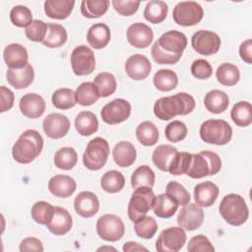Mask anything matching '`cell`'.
I'll use <instances>...</instances> for the list:
<instances>
[{"label":"cell","mask_w":252,"mask_h":252,"mask_svg":"<svg viewBox=\"0 0 252 252\" xmlns=\"http://www.w3.org/2000/svg\"><path fill=\"white\" fill-rule=\"evenodd\" d=\"M187 43V37L183 32L176 30L165 32L153 44L152 57L158 64H175L180 60Z\"/></svg>","instance_id":"6da1fadb"},{"label":"cell","mask_w":252,"mask_h":252,"mask_svg":"<svg viewBox=\"0 0 252 252\" xmlns=\"http://www.w3.org/2000/svg\"><path fill=\"white\" fill-rule=\"evenodd\" d=\"M194 97L187 93H178L158 98L154 105V113L160 120H170L176 115H187L195 108Z\"/></svg>","instance_id":"7a4b0ae2"},{"label":"cell","mask_w":252,"mask_h":252,"mask_svg":"<svg viewBox=\"0 0 252 252\" xmlns=\"http://www.w3.org/2000/svg\"><path fill=\"white\" fill-rule=\"evenodd\" d=\"M43 149V139L39 132L29 129L23 132L12 148L14 159L22 164H27L34 160Z\"/></svg>","instance_id":"3957f363"},{"label":"cell","mask_w":252,"mask_h":252,"mask_svg":"<svg viewBox=\"0 0 252 252\" xmlns=\"http://www.w3.org/2000/svg\"><path fill=\"white\" fill-rule=\"evenodd\" d=\"M219 212L228 224L234 226L243 224L249 217V209L244 198L235 193L227 194L222 198Z\"/></svg>","instance_id":"277c9868"},{"label":"cell","mask_w":252,"mask_h":252,"mask_svg":"<svg viewBox=\"0 0 252 252\" xmlns=\"http://www.w3.org/2000/svg\"><path fill=\"white\" fill-rule=\"evenodd\" d=\"M221 169V159L220 156L211 151H203L192 154L191 162L186 172L187 176L200 179L208 175H215Z\"/></svg>","instance_id":"5b68a950"},{"label":"cell","mask_w":252,"mask_h":252,"mask_svg":"<svg viewBox=\"0 0 252 252\" xmlns=\"http://www.w3.org/2000/svg\"><path fill=\"white\" fill-rule=\"evenodd\" d=\"M199 133L205 143L223 146L231 140L232 128L223 119H209L201 124Z\"/></svg>","instance_id":"8992f818"},{"label":"cell","mask_w":252,"mask_h":252,"mask_svg":"<svg viewBox=\"0 0 252 252\" xmlns=\"http://www.w3.org/2000/svg\"><path fill=\"white\" fill-rule=\"evenodd\" d=\"M108 155V142L101 137H95L87 145L83 155V163L90 170H99L105 165Z\"/></svg>","instance_id":"52a82bcc"},{"label":"cell","mask_w":252,"mask_h":252,"mask_svg":"<svg viewBox=\"0 0 252 252\" xmlns=\"http://www.w3.org/2000/svg\"><path fill=\"white\" fill-rule=\"evenodd\" d=\"M155 197L156 195L151 187L142 186L136 188L133 191L128 204L127 213L129 219L134 222L147 216L148 212L153 207Z\"/></svg>","instance_id":"ba28073f"},{"label":"cell","mask_w":252,"mask_h":252,"mask_svg":"<svg viewBox=\"0 0 252 252\" xmlns=\"http://www.w3.org/2000/svg\"><path fill=\"white\" fill-rule=\"evenodd\" d=\"M204 11L202 6L195 1L179 2L172 12L173 21L181 27H191L197 25L203 19Z\"/></svg>","instance_id":"9c48e42d"},{"label":"cell","mask_w":252,"mask_h":252,"mask_svg":"<svg viewBox=\"0 0 252 252\" xmlns=\"http://www.w3.org/2000/svg\"><path fill=\"white\" fill-rule=\"evenodd\" d=\"M96 232L101 239L109 242H115L123 237L125 225L121 218L118 216L106 214L97 220Z\"/></svg>","instance_id":"30bf717a"},{"label":"cell","mask_w":252,"mask_h":252,"mask_svg":"<svg viewBox=\"0 0 252 252\" xmlns=\"http://www.w3.org/2000/svg\"><path fill=\"white\" fill-rule=\"evenodd\" d=\"M70 61L72 70L77 76L90 75L95 68V57L94 51L84 44L78 45L73 49Z\"/></svg>","instance_id":"8fae6325"},{"label":"cell","mask_w":252,"mask_h":252,"mask_svg":"<svg viewBox=\"0 0 252 252\" xmlns=\"http://www.w3.org/2000/svg\"><path fill=\"white\" fill-rule=\"evenodd\" d=\"M186 239V232L181 226H171L160 232L156 249L158 252H177L184 246Z\"/></svg>","instance_id":"7c38bea8"},{"label":"cell","mask_w":252,"mask_h":252,"mask_svg":"<svg viewBox=\"0 0 252 252\" xmlns=\"http://www.w3.org/2000/svg\"><path fill=\"white\" fill-rule=\"evenodd\" d=\"M131 114V104L124 98H115L106 103L101 111L100 117L103 122L109 125L119 124L129 118Z\"/></svg>","instance_id":"4fadbf2b"},{"label":"cell","mask_w":252,"mask_h":252,"mask_svg":"<svg viewBox=\"0 0 252 252\" xmlns=\"http://www.w3.org/2000/svg\"><path fill=\"white\" fill-rule=\"evenodd\" d=\"M220 36L212 31L200 30L191 37L193 49L197 53L205 56L216 54L220 47Z\"/></svg>","instance_id":"5bb4252c"},{"label":"cell","mask_w":252,"mask_h":252,"mask_svg":"<svg viewBox=\"0 0 252 252\" xmlns=\"http://www.w3.org/2000/svg\"><path fill=\"white\" fill-rule=\"evenodd\" d=\"M204 220V211L196 203L183 206L177 216V223L183 229L192 231L199 228Z\"/></svg>","instance_id":"9a60e30c"},{"label":"cell","mask_w":252,"mask_h":252,"mask_svg":"<svg viewBox=\"0 0 252 252\" xmlns=\"http://www.w3.org/2000/svg\"><path fill=\"white\" fill-rule=\"evenodd\" d=\"M42 128L47 137L51 139H60L68 133L70 129V121L66 115L61 113H50L44 118Z\"/></svg>","instance_id":"2e32d148"},{"label":"cell","mask_w":252,"mask_h":252,"mask_svg":"<svg viewBox=\"0 0 252 252\" xmlns=\"http://www.w3.org/2000/svg\"><path fill=\"white\" fill-rule=\"evenodd\" d=\"M125 72L129 78L140 81L146 79L152 70V64L150 60L142 54L131 55L125 63Z\"/></svg>","instance_id":"e0dca14e"},{"label":"cell","mask_w":252,"mask_h":252,"mask_svg":"<svg viewBox=\"0 0 252 252\" xmlns=\"http://www.w3.org/2000/svg\"><path fill=\"white\" fill-rule=\"evenodd\" d=\"M126 34L128 42L136 48H146L154 39L153 30L143 23L132 24L127 29Z\"/></svg>","instance_id":"ac0fdd59"},{"label":"cell","mask_w":252,"mask_h":252,"mask_svg":"<svg viewBox=\"0 0 252 252\" xmlns=\"http://www.w3.org/2000/svg\"><path fill=\"white\" fill-rule=\"evenodd\" d=\"M19 107L24 116L31 119H35L44 113L46 104L41 95L34 93H30L21 97Z\"/></svg>","instance_id":"d6986e66"},{"label":"cell","mask_w":252,"mask_h":252,"mask_svg":"<svg viewBox=\"0 0 252 252\" xmlns=\"http://www.w3.org/2000/svg\"><path fill=\"white\" fill-rule=\"evenodd\" d=\"M74 209L82 218H91L98 212V198L91 191H82L74 200Z\"/></svg>","instance_id":"ffe728a7"},{"label":"cell","mask_w":252,"mask_h":252,"mask_svg":"<svg viewBox=\"0 0 252 252\" xmlns=\"http://www.w3.org/2000/svg\"><path fill=\"white\" fill-rule=\"evenodd\" d=\"M3 57L9 69H21L29 63V54L26 47L20 43H10L3 51Z\"/></svg>","instance_id":"44dd1931"},{"label":"cell","mask_w":252,"mask_h":252,"mask_svg":"<svg viewBox=\"0 0 252 252\" xmlns=\"http://www.w3.org/2000/svg\"><path fill=\"white\" fill-rule=\"evenodd\" d=\"M77 183L69 175L57 174L52 176L48 181V189L51 194L58 198H68L76 190Z\"/></svg>","instance_id":"7402d4cb"},{"label":"cell","mask_w":252,"mask_h":252,"mask_svg":"<svg viewBox=\"0 0 252 252\" xmlns=\"http://www.w3.org/2000/svg\"><path fill=\"white\" fill-rule=\"evenodd\" d=\"M220 189L214 182H201L194 187L195 203L202 208L211 207L217 201Z\"/></svg>","instance_id":"603a6c76"},{"label":"cell","mask_w":252,"mask_h":252,"mask_svg":"<svg viewBox=\"0 0 252 252\" xmlns=\"http://www.w3.org/2000/svg\"><path fill=\"white\" fill-rule=\"evenodd\" d=\"M73 220L70 213L62 207H55L51 220L46 224L48 230L54 235H64L72 228Z\"/></svg>","instance_id":"cb8c5ba5"},{"label":"cell","mask_w":252,"mask_h":252,"mask_svg":"<svg viewBox=\"0 0 252 252\" xmlns=\"http://www.w3.org/2000/svg\"><path fill=\"white\" fill-rule=\"evenodd\" d=\"M6 78L7 82L15 89H26L33 82L34 70L31 64L21 69H8Z\"/></svg>","instance_id":"d4e9b609"},{"label":"cell","mask_w":252,"mask_h":252,"mask_svg":"<svg viewBox=\"0 0 252 252\" xmlns=\"http://www.w3.org/2000/svg\"><path fill=\"white\" fill-rule=\"evenodd\" d=\"M137 153L134 145L127 141L118 142L112 150V158L115 163L121 167L131 166L136 160Z\"/></svg>","instance_id":"484cf974"},{"label":"cell","mask_w":252,"mask_h":252,"mask_svg":"<svg viewBox=\"0 0 252 252\" xmlns=\"http://www.w3.org/2000/svg\"><path fill=\"white\" fill-rule=\"evenodd\" d=\"M110 30L103 23H96L90 27L87 32V40L91 47L94 49L104 48L110 40Z\"/></svg>","instance_id":"4316f807"},{"label":"cell","mask_w":252,"mask_h":252,"mask_svg":"<svg viewBox=\"0 0 252 252\" xmlns=\"http://www.w3.org/2000/svg\"><path fill=\"white\" fill-rule=\"evenodd\" d=\"M75 1L73 0H46L44 12L51 19L65 20L72 13Z\"/></svg>","instance_id":"83f0119b"},{"label":"cell","mask_w":252,"mask_h":252,"mask_svg":"<svg viewBox=\"0 0 252 252\" xmlns=\"http://www.w3.org/2000/svg\"><path fill=\"white\" fill-rule=\"evenodd\" d=\"M228 104V95L220 90H212L208 92L204 97V105L206 109L214 114L222 113L227 109Z\"/></svg>","instance_id":"f1b7e54d"},{"label":"cell","mask_w":252,"mask_h":252,"mask_svg":"<svg viewBox=\"0 0 252 252\" xmlns=\"http://www.w3.org/2000/svg\"><path fill=\"white\" fill-rule=\"evenodd\" d=\"M177 152L178 150L172 145H159L154 150L152 155V160L159 170L168 172L169 164Z\"/></svg>","instance_id":"f546056e"},{"label":"cell","mask_w":252,"mask_h":252,"mask_svg":"<svg viewBox=\"0 0 252 252\" xmlns=\"http://www.w3.org/2000/svg\"><path fill=\"white\" fill-rule=\"evenodd\" d=\"M152 209L158 218L169 219L176 213L178 204L166 193H162L155 197Z\"/></svg>","instance_id":"4dcf8cb0"},{"label":"cell","mask_w":252,"mask_h":252,"mask_svg":"<svg viewBox=\"0 0 252 252\" xmlns=\"http://www.w3.org/2000/svg\"><path fill=\"white\" fill-rule=\"evenodd\" d=\"M75 128L82 136H91L98 129V121L94 113L82 111L75 118Z\"/></svg>","instance_id":"1f68e13d"},{"label":"cell","mask_w":252,"mask_h":252,"mask_svg":"<svg viewBox=\"0 0 252 252\" xmlns=\"http://www.w3.org/2000/svg\"><path fill=\"white\" fill-rule=\"evenodd\" d=\"M67 38L68 34L63 26L54 23H47V32L42 44L49 48H58L65 44Z\"/></svg>","instance_id":"d6a6232c"},{"label":"cell","mask_w":252,"mask_h":252,"mask_svg":"<svg viewBox=\"0 0 252 252\" xmlns=\"http://www.w3.org/2000/svg\"><path fill=\"white\" fill-rule=\"evenodd\" d=\"M167 4L160 0H152L147 3L144 10V18L152 24H159L167 16Z\"/></svg>","instance_id":"836d02e7"},{"label":"cell","mask_w":252,"mask_h":252,"mask_svg":"<svg viewBox=\"0 0 252 252\" xmlns=\"http://www.w3.org/2000/svg\"><path fill=\"white\" fill-rule=\"evenodd\" d=\"M153 82L158 91L169 92L177 87L178 77L176 73L170 69H159L156 72Z\"/></svg>","instance_id":"e575fe53"},{"label":"cell","mask_w":252,"mask_h":252,"mask_svg":"<svg viewBox=\"0 0 252 252\" xmlns=\"http://www.w3.org/2000/svg\"><path fill=\"white\" fill-rule=\"evenodd\" d=\"M230 117L234 124L239 127L249 126L252 122L251 103L245 100L236 102L230 111Z\"/></svg>","instance_id":"d590c367"},{"label":"cell","mask_w":252,"mask_h":252,"mask_svg":"<svg viewBox=\"0 0 252 252\" xmlns=\"http://www.w3.org/2000/svg\"><path fill=\"white\" fill-rule=\"evenodd\" d=\"M136 137L143 146L151 147L158 140V130L152 121H143L137 126Z\"/></svg>","instance_id":"8d00e7d4"},{"label":"cell","mask_w":252,"mask_h":252,"mask_svg":"<svg viewBox=\"0 0 252 252\" xmlns=\"http://www.w3.org/2000/svg\"><path fill=\"white\" fill-rule=\"evenodd\" d=\"M216 77L220 85L231 87L238 83L240 79V72L237 66L231 63H222L218 67Z\"/></svg>","instance_id":"74e56055"},{"label":"cell","mask_w":252,"mask_h":252,"mask_svg":"<svg viewBox=\"0 0 252 252\" xmlns=\"http://www.w3.org/2000/svg\"><path fill=\"white\" fill-rule=\"evenodd\" d=\"M76 101L80 105L90 106L97 101L100 97L95 86L91 82H84L75 91Z\"/></svg>","instance_id":"f35d334b"},{"label":"cell","mask_w":252,"mask_h":252,"mask_svg":"<svg viewBox=\"0 0 252 252\" xmlns=\"http://www.w3.org/2000/svg\"><path fill=\"white\" fill-rule=\"evenodd\" d=\"M93 83L100 97H107L113 94L117 88L115 77L108 72H101L97 74Z\"/></svg>","instance_id":"ab89813d"},{"label":"cell","mask_w":252,"mask_h":252,"mask_svg":"<svg viewBox=\"0 0 252 252\" xmlns=\"http://www.w3.org/2000/svg\"><path fill=\"white\" fill-rule=\"evenodd\" d=\"M124 185V175L117 170L106 171L100 179V186L107 193H118L123 189Z\"/></svg>","instance_id":"60d3db41"},{"label":"cell","mask_w":252,"mask_h":252,"mask_svg":"<svg viewBox=\"0 0 252 252\" xmlns=\"http://www.w3.org/2000/svg\"><path fill=\"white\" fill-rule=\"evenodd\" d=\"M108 7V0H83L81 2V13L86 18H99L107 12Z\"/></svg>","instance_id":"b9f144b4"},{"label":"cell","mask_w":252,"mask_h":252,"mask_svg":"<svg viewBox=\"0 0 252 252\" xmlns=\"http://www.w3.org/2000/svg\"><path fill=\"white\" fill-rule=\"evenodd\" d=\"M78 161V155L75 149L71 147H63L54 155V164L63 170L72 169Z\"/></svg>","instance_id":"7bdbcfd3"},{"label":"cell","mask_w":252,"mask_h":252,"mask_svg":"<svg viewBox=\"0 0 252 252\" xmlns=\"http://www.w3.org/2000/svg\"><path fill=\"white\" fill-rule=\"evenodd\" d=\"M55 207L46 201L35 202L31 210L32 220L38 224L46 225L52 219Z\"/></svg>","instance_id":"ee69618b"},{"label":"cell","mask_w":252,"mask_h":252,"mask_svg":"<svg viewBox=\"0 0 252 252\" xmlns=\"http://www.w3.org/2000/svg\"><path fill=\"white\" fill-rule=\"evenodd\" d=\"M155 172L149 165H141L131 176V186L134 189L142 186L153 188L155 185Z\"/></svg>","instance_id":"f6af8a7d"},{"label":"cell","mask_w":252,"mask_h":252,"mask_svg":"<svg viewBox=\"0 0 252 252\" xmlns=\"http://www.w3.org/2000/svg\"><path fill=\"white\" fill-rule=\"evenodd\" d=\"M52 104L58 109H69L74 107L77 103L75 92L68 88H62L56 90L51 96Z\"/></svg>","instance_id":"bcb514c9"},{"label":"cell","mask_w":252,"mask_h":252,"mask_svg":"<svg viewBox=\"0 0 252 252\" xmlns=\"http://www.w3.org/2000/svg\"><path fill=\"white\" fill-rule=\"evenodd\" d=\"M134 230L137 236L144 239H151L158 230V222L153 217L145 216L134 221Z\"/></svg>","instance_id":"7dc6e473"},{"label":"cell","mask_w":252,"mask_h":252,"mask_svg":"<svg viewBox=\"0 0 252 252\" xmlns=\"http://www.w3.org/2000/svg\"><path fill=\"white\" fill-rule=\"evenodd\" d=\"M12 24L19 28H27L33 20L32 11L24 5H16L10 11Z\"/></svg>","instance_id":"c3c4849f"},{"label":"cell","mask_w":252,"mask_h":252,"mask_svg":"<svg viewBox=\"0 0 252 252\" xmlns=\"http://www.w3.org/2000/svg\"><path fill=\"white\" fill-rule=\"evenodd\" d=\"M191 157L192 154L190 153L177 152L169 164L168 172L172 175L186 174L191 162Z\"/></svg>","instance_id":"681fc988"},{"label":"cell","mask_w":252,"mask_h":252,"mask_svg":"<svg viewBox=\"0 0 252 252\" xmlns=\"http://www.w3.org/2000/svg\"><path fill=\"white\" fill-rule=\"evenodd\" d=\"M165 193L171 197L178 204V206H185L190 203V193L183 185L176 181H170L166 184Z\"/></svg>","instance_id":"f907efd6"},{"label":"cell","mask_w":252,"mask_h":252,"mask_svg":"<svg viewBox=\"0 0 252 252\" xmlns=\"http://www.w3.org/2000/svg\"><path fill=\"white\" fill-rule=\"evenodd\" d=\"M187 126L180 120H173L164 129L165 138L172 143H178L187 136Z\"/></svg>","instance_id":"816d5d0a"},{"label":"cell","mask_w":252,"mask_h":252,"mask_svg":"<svg viewBox=\"0 0 252 252\" xmlns=\"http://www.w3.org/2000/svg\"><path fill=\"white\" fill-rule=\"evenodd\" d=\"M47 24L41 20H33L25 30L26 36L34 42H42L46 36Z\"/></svg>","instance_id":"f5cc1de1"},{"label":"cell","mask_w":252,"mask_h":252,"mask_svg":"<svg viewBox=\"0 0 252 252\" xmlns=\"http://www.w3.org/2000/svg\"><path fill=\"white\" fill-rule=\"evenodd\" d=\"M187 250L189 252H214L215 247L208 237L203 234H197L189 240L187 244Z\"/></svg>","instance_id":"db71d44e"},{"label":"cell","mask_w":252,"mask_h":252,"mask_svg":"<svg viewBox=\"0 0 252 252\" xmlns=\"http://www.w3.org/2000/svg\"><path fill=\"white\" fill-rule=\"evenodd\" d=\"M191 73L199 80H206L212 76L213 68L209 61L205 59H196L191 65Z\"/></svg>","instance_id":"11a10c76"},{"label":"cell","mask_w":252,"mask_h":252,"mask_svg":"<svg viewBox=\"0 0 252 252\" xmlns=\"http://www.w3.org/2000/svg\"><path fill=\"white\" fill-rule=\"evenodd\" d=\"M112 6L114 10L122 16H132L134 15L140 6L139 1H121V0H112Z\"/></svg>","instance_id":"9f6ffc18"},{"label":"cell","mask_w":252,"mask_h":252,"mask_svg":"<svg viewBox=\"0 0 252 252\" xmlns=\"http://www.w3.org/2000/svg\"><path fill=\"white\" fill-rule=\"evenodd\" d=\"M0 96H1V107L0 112H6L10 110L14 105L15 95L14 93L5 86L0 87Z\"/></svg>","instance_id":"6f0895ef"},{"label":"cell","mask_w":252,"mask_h":252,"mask_svg":"<svg viewBox=\"0 0 252 252\" xmlns=\"http://www.w3.org/2000/svg\"><path fill=\"white\" fill-rule=\"evenodd\" d=\"M19 250L21 252H27V251H36V252H41L44 250L42 242L35 237H27L24 238L21 243Z\"/></svg>","instance_id":"680465c9"},{"label":"cell","mask_w":252,"mask_h":252,"mask_svg":"<svg viewBox=\"0 0 252 252\" xmlns=\"http://www.w3.org/2000/svg\"><path fill=\"white\" fill-rule=\"evenodd\" d=\"M239 55L241 59L247 63H252V39L248 38L244 40L239 46Z\"/></svg>","instance_id":"91938a15"},{"label":"cell","mask_w":252,"mask_h":252,"mask_svg":"<svg viewBox=\"0 0 252 252\" xmlns=\"http://www.w3.org/2000/svg\"><path fill=\"white\" fill-rule=\"evenodd\" d=\"M122 250L124 252H129V251H148V249L146 247H144L142 244L138 243V242H134V241H128L125 242Z\"/></svg>","instance_id":"94428289"},{"label":"cell","mask_w":252,"mask_h":252,"mask_svg":"<svg viewBox=\"0 0 252 252\" xmlns=\"http://www.w3.org/2000/svg\"><path fill=\"white\" fill-rule=\"evenodd\" d=\"M103 251V250H113V251H116V249L114 247H111V246H103V247H100L97 249V251Z\"/></svg>","instance_id":"6125c7cd"}]
</instances>
